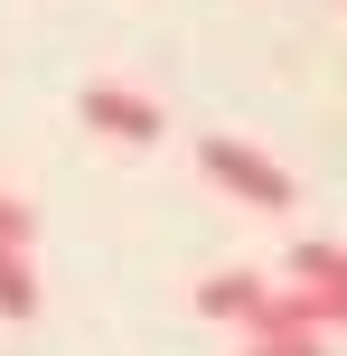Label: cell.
<instances>
[{
    "mask_svg": "<svg viewBox=\"0 0 347 356\" xmlns=\"http://www.w3.org/2000/svg\"><path fill=\"white\" fill-rule=\"evenodd\" d=\"M197 160H207V178H216L235 207H254V216H282V207H291V169H282V160H263L254 141H235V131H207V141H197Z\"/></svg>",
    "mask_w": 347,
    "mask_h": 356,
    "instance_id": "cell-1",
    "label": "cell"
},
{
    "mask_svg": "<svg viewBox=\"0 0 347 356\" xmlns=\"http://www.w3.org/2000/svg\"><path fill=\"white\" fill-rule=\"evenodd\" d=\"M291 291L319 309V328H329V338H347V244H329V234L291 244Z\"/></svg>",
    "mask_w": 347,
    "mask_h": 356,
    "instance_id": "cell-2",
    "label": "cell"
},
{
    "mask_svg": "<svg viewBox=\"0 0 347 356\" xmlns=\"http://www.w3.org/2000/svg\"><path fill=\"white\" fill-rule=\"evenodd\" d=\"M85 122L104 131V141H122V150H150L160 141V104H150V94H131V85H85Z\"/></svg>",
    "mask_w": 347,
    "mask_h": 356,
    "instance_id": "cell-3",
    "label": "cell"
},
{
    "mask_svg": "<svg viewBox=\"0 0 347 356\" xmlns=\"http://www.w3.org/2000/svg\"><path fill=\"white\" fill-rule=\"evenodd\" d=\"M263 300H273L263 272H207V282H197V309H207V319H235V328H254Z\"/></svg>",
    "mask_w": 347,
    "mask_h": 356,
    "instance_id": "cell-4",
    "label": "cell"
},
{
    "mask_svg": "<svg viewBox=\"0 0 347 356\" xmlns=\"http://www.w3.org/2000/svg\"><path fill=\"white\" fill-rule=\"evenodd\" d=\"M0 319H38V263H29V244H0Z\"/></svg>",
    "mask_w": 347,
    "mask_h": 356,
    "instance_id": "cell-5",
    "label": "cell"
},
{
    "mask_svg": "<svg viewBox=\"0 0 347 356\" xmlns=\"http://www.w3.org/2000/svg\"><path fill=\"white\" fill-rule=\"evenodd\" d=\"M244 356H329L319 328H300V338H244Z\"/></svg>",
    "mask_w": 347,
    "mask_h": 356,
    "instance_id": "cell-6",
    "label": "cell"
},
{
    "mask_svg": "<svg viewBox=\"0 0 347 356\" xmlns=\"http://www.w3.org/2000/svg\"><path fill=\"white\" fill-rule=\"evenodd\" d=\"M0 244H38V207H19V197H0Z\"/></svg>",
    "mask_w": 347,
    "mask_h": 356,
    "instance_id": "cell-7",
    "label": "cell"
}]
</instances>
